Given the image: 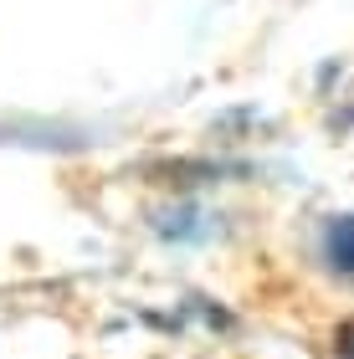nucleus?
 I'll return each mask as SVG.
<instances>
[{"label": "nucleus", "mask_w": 354, "mask_h": 359, "mask_svg": "<svg viewBox=\"0 0 354 359\" xmlns=\"http://www.w3.org/2000/svg\"><path fill=\"white\" fill-rule=\"evenodd\" d=\"M339 354L354 359V329H339Z\"/></svg>", "instance_id": "nucleus-2"}, {"label": "nucleus", "mask_w": 354, "mask_h": 359, "mask_svg": "<svg viewBox=\"0 0 354 359\" xmlns=\"http://www.w3.org/2000/svg\"><path fill=\"white\" fill-rule=\"evenodd\" d=\"M318 257L334 277L354 283V216H329L318 231Z\"/></svg>", "instance_id": "nucleus-1"}]
</instances>
